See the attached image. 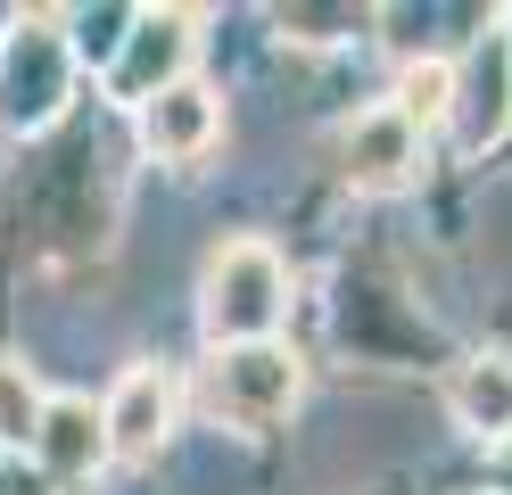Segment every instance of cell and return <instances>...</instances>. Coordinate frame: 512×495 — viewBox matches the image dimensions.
Listing matches in <instances>:
<instances>
[{"instance_id":"cell-14","label":"cell","mask_w":512,"mask_h":495,"mask_svg":"<svg viewBox=\"0 0 512 495\" xmlns=\"http://www.w3.org/2000/svg\"><path fill=\"white\" fill-rule=\"evenodd\" d=\"M488 479H496V495H512V438L488 454Z\"/></svg>"},{"instance_id":"cell-1","label":"cell","mask_w":512,"mask_h":495,"mask_svg":"<svg viewBox=\"0 0 512 495\" xmlns=\"http://www.w3.org/2000/svg\"><path fill=\"white\" fill-rule=\"evenodd\" d=\"M281 314H290V264L273 256V240H223L199 273L207 347H256L281 330Z\"/></svg>"},{"instance_id":"cell-2","label":"cell","mask_w":512,"mask_h":495,"mask_svg":"<svg viewBox=\"0 0 512 495\" xmlns=\"http://www.w3.org/2000/svg\"><path fill=\"white\" fill-rule=\"evenodd\" d=\"M75 99V42L58 17H17L0 42V132H50Z\"/></svg>"},{"instance_id":"cell-6","label":"cell","mask_w":512,"mask_h":495,"mask_svg":"<svg viewBox=\"0 0 512 495\" xmlns=\"http://www.w3.org/2000/svg\"><path fill=\"white\" fill-rule=\"evenodd\" d=\"M455 132H463V149H479V157L512 132V33L504 25H488L471 42V58L455 66Z\"/></svg>"},{"instance_id":"cell-7","label":"cell","mask_w":512,"mask_h":495,"mask_svg":"<svg viewBox=\"0 0 512 495\" xmlns=\"http://www.w3.org/2000/svg\"><path fill=\"white\" fill-rule=\"evenodd\" d=\"M174 405H182V388L166 363H133L108 396H100V413H108V446L116 462H149L157 446L174 438Z\"/></svg>"},{"instance_id":"cell-11","label":"cell","mask_w":512,"mask_h":495,"mask_svg":"<svg viewBox=\"0 0 512 495\" xmlns=\"http://www.w3.org/2000/svg\"><path fill=\"white\" fill-rule=\"evenodd\" d=\"M397 108L422 124V141L438 124H455V66L446 58H422V66H405V83H397Z\"/></svg>"},{"instance_id":"cell-8","label":"cell","mask_w":512,"mask_h":495,"mask_svg":"<svg viewBox=\"0 0 512 495\" xmlns=\"http://www.w3.org/2000/svg\"><path fill=\"white\" fill-rule=\"evenodd\" d=\"M34 462L58 479V487H83V479H100L116 446H108V413L91 405V396H50V413H42V438H34Z\"/></svg>"},{"instance_id":"cell-5","label":"cell","mask_w":512,"mask_h":495,"mask_svg":"<svg viewBox=\"0 0 512 495\" xmlns=\"http://www.w3.org/2000/svg\"><path fill=\"white\" fill-rule=\"evenodd\" d=\"M339 174H347V190H364V198L405 190L413 174H422V124H413L397 99L389 108H364L356 124H347V141H339Z\"/></svg>"},{"instance_id":"cell-13","label":"cell","mask_w":512,"mask_h":495,"mask_svg":"<svg viewBox=\"0 0 512 495\" xmlns=\"http://www.w3.org/2000/svg\"><path fill=\"white\" fill-rule=\"evenodd\" d=\"M281 25H298V42H331L323 25H356V9H331V17H314V9H281Z\"/></svg>"},{"instance_id":"cell-9","label":"cell","mask_w":512,"mask_h":495,"mask_svg":"<svg viewBox=\"0 0 512 495\" xmlns=\"http://www.w3.org/2000/svg\"><path fill=\"white\" fill-rule=\"evenodd\" d=\"M215 132H223V99L207 83H174V91H157L149 108H141V141L149 157H166V165H190V157H207L215 149Z\"/></svg>"},{"instance_id":"cell-10","label":"cell","mask_w":512,"mask_h":495,"mask_svg":"<svg viewBox=\"0 0 512 495\" xmlns=\"http://www.w3.org/2000/svg\"><path fill=\"white\" fill-rule=\"evenodd\" d=\"M446 413H455L471 438L504 446L512 438V347H479L471 363H455V380H446Z\"/></svg>"},{"instance_id":"cell-4","label":"cell","mask_w":512,"mask_h":495,"mask_svg":"<svg viewBox=\"0 0 512 495\" xmlns=\"http://www.w3.org/2000/svg\"><path fill=\"white\" fill-rule=\"evenodd\" d=\"M190 25H199L190 9H141L133 33H124L116 58H108V91L133 99V108H149L157 91H174L182 66H190Z\"/></svg>"},{"instance_id":"cell-12","label":"cell","mask_w":512,"mask_h":495,"mask_svg":"<svg viewBox=\"0 0 512 495\" xmlns=\"http://www.w3.org/2000/svg\"><path fill=\"white\" fill-rule=\"evenodd\" d=\"M42 413H50V396L34 388V372L0 355V446H25V454H34V438H42Z\"/></svg>"},{"instance_id":"cell-3","label":"cell","mask_w":512,"mask_h":495,"mask_svg":"<svg viewBox=\"0 0 512 495\" xmlns=\"http://www.w3.org/2000/svg\"><path fill=\"white\" fill-rule=\"evenodd\" d=\"M298 355L281 347V339H256V347H215L207 355V413L223 429H240V438H265L273 421H290L298 405Z\"/></svg>"}]
</instances>
